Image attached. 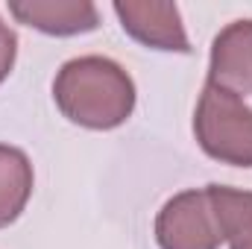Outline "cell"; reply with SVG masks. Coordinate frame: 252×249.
<instances>
[{"label":"cell","mask_w":252,"mask_h":249,"mask_svg":"<svg viewBox=\"0 0 252 249\" xmlns=\"http://www.w3.org/2000/svg\"><path fill=\"white\" fill-rule=\"evenodd\" d=\"M229 247H232V249H252V211L241 220V223H238V229L232 232Z\"/></svg>","instance_id":"9"},{"label":"cell","mask_w":252,"mask_h":249,"mask_svg":"<svg viewBox=\"0 0 252 249\" xmlns=\"http://www.w3.org/2000/svg\"><path fill=\"white\" fill-rule=\"evenodd\" d=\"M53 100L64 118L85 129H115L135 109V82L106 56H79L53 79Z\"/></svg>","instance_id":"1"},{"label":"cell","mask_w":252,"mask_h":249,"mask_svg":"<svg viewBox=\"0 0 252 249\" xmlns=\"http://www.w3.org/2000/svg\"><path fill=\"white\" fill-rule=\"evenodd\" d=\"M115 15L121 18V27L126 32L156 50H173V53H188L190 41L182 27V15L176 3H161V0H118Z\"/></svg>","instance_id":"4"},{"label":"cell","mask_w":252,"mask_h":249,"mask_svg":"<svg viewBox=\"0 0 252 249\" xmlns=\"http://www.w3.org/2000/svg\"><path fill=\"white\" fill-rule=\"evenodd\" d=\"M208 82L252 97V21H235L217 32L211 41Z\"/></svg>","instance_id":"5"},{"label":"cell","mask_w":252,"mask_h":249,"mask_svg":"<svg viewBox=\"0 0 252 249\" xmlns=\"http://www.w3.org/2000/svg\"><path fill=\"white\" fill-rule=\"evenodd\" d=\"M9 12L18 24L47 35H79L100 27L97 6L88 0H12Z\"/></svg>","instance_id":"6"},{"label":"cell","mask_w":252,"mask_h":249,"mask_svg":"<svg viewBox=\"0 0 252 249\" xmlns=\"http://www.w3.org/2000/svg\"><path fill=\"white\" fill-rule=\"evenodd\" d=\"M18 56V35L9 30V24H3L0 18V82L12 73V64Z\"/></svg>","instance_id":"8"},{"label":"cell","mask_w":252,"mask_h":249,"mask_svg":"<svg viewBox=\"0 0 252 249\" xmlns=\"http://www.w3.org/2000/svg\"><path fill=\"white\" fill-rule=\"evenodd\" d=\"M32 196V164L24 150L0 144V229L15 223Z\"/></svg>","instance_id":"7"},{"label":"cell","mask_w":252,"mask_h":249,"mask_svg":"<svg viewBox=\"0 0 252 249\" xmlns=\"http://www.w3.org/2000/svg\"><path fill=\"white\" fill-rule=\"evenodd\" d=\"M250 211L252 190L226 185L182 190L158 211L156 241L161 249H220Z\"/></svg>","instance_id":"2"},{"label":"cell","mask_w":252,"mask_h":249,"mask_svg":"<svg viewBox=\"0 0 252 249\" xmlns=\"http://www.w3.org/2000/svg\"><path fill=\"white\" fill-rule=\"evenodd\" d=\"M193 135L214 161L252 167V109L238 94L205 82L193 112Z\"/></svg>","instance_id":"3"}]
</instances>
